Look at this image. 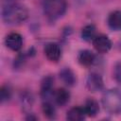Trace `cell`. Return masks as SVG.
I'll return each instance as SVG.
<instances>
[{"label":"cell","mask_w":121,"mask_h":121,"mask_svg":"<svg viewBox=\"0 0 121 121\" xmlns=\"http://www.w3.org/2000/svg\"><path fill=\"white\" fill-rule=\"evenodd\" d=\"M28 17L27 9L16 0H2V18L8 25H17Z\"/></svg>","instance_id":"cell-1"},{"label":"cell","mask_w":121,"mask_h":121,"mask_svg":"<svg viewBox=\"0 0 121 121\" xmlns=\"http://www.w3.org/2000/svg\"><path fill=\"white\" fill-rule=\"evenodd\" d=\"M66 9V0H43V13L51 21L60 18L65 13Z\"/></svg>","instance_id":"cell-2"},{"label":"cell","mask_w":121,"mask_h":121,"mask_svg":"<svg viewBox=\"0 0 121 121\" xmlns=\"http://www.w3.org/2000/svg\"><path fill=\"white\" fill-rule=\"evenodd\" d=\"M102 105L104 109L112 114L121 112V92L118 89H110L102 96Z\"/></svg>","instance_id":"cell-3"},{"label":"cell","mask_w":121,"mask_h":121,"mask_svg":"<svg viewBox=\"0 0 121 121\" xmlns=\"http://www.w3.org/2000/svg\"><path fill=\"white\" fill-rule=\"evenodd\" d=\"M104 83H103V79L102 77L99 74L96 73H91L86 79V88L88 91L92 92V93H95L98 92L100 90L103 89Z\"/></svg>","instance_id":"cell-4"},{"label":"cell","mask_w":121,"mask_h":121,"mask_svg":"<svg viewBox=\"0 0 121 121\" xmlns=\"http://www.w3.org/2000/svg\"><path fill=\"white\" fill-rule=\"evenodd\" d=\"M5 44L12 51H19L23 46V38L17 32H11L7 35L5 39Z\"/></svg>","instance_id":"cell-5"},{"label":"cell","mask_w":121,"mask_h":121,"mask_svg":"<svg viewBox=\"0 0 121 121\" xmlns=\"http://www.w3.org/2000/svg\"><path fill=\"white\" fill-rule=\"evenodd\" d=\"M93 44L95 50L99 53H107L112 48V42L105 35L95 36L93 40Z\"/></svg>","instance_id":"cell-6"},{"label":"cell","mask_w":121,"mask_h":121,"mask_svg":"<svg viewBox=\"0 0 121 121\" xmlns=\"http://www.w3.org/2000/svg\"><path fill=\"white\" fill-rule=\"evenodd\" d=\"M44 55L50 61L57 62L61 56V50L60 45L55 43H47L44 47Z\"/></svg>","instance_id":"cell-7"},{"label":"cell","mask_w":121,"mask_h":121,"mask_svg":"<svg viewBox=\"0 0 121 121\" xmlns=\"http://www.w3.org/2000/svg\"><path fill=\"white\" fill-rule=\"evenodd\" d=\"M54 83V78L51 76L45 77L41 83V96L43 98V100H47V98L52 94V88Z\"/></svg>","instance_id":"cell-8"},{"label":"cell","mask_w":121,"mask_h":121,"mask_svg":"<svg viewBox=\"0 0 121 121\" xmlns=\"http://www.w3.org/2000/svg\"><path fill=\"white\" fill-rule=\"evenodd\" d=\"M95 60V54L88 49L81 50L78 55V60L83 66H90L91 64L94 63Z\"/></svg>","instance_id":"cell-9"},{"label":"cell","mask_w":121,"mask_h":121,"mask_svg":"<svg viewBox=\"0 0 121 121\" xmlns=\"http://www.w3.org/2000/svg\"><path fill=\"white\" fill-rule=\"evenodd\" d=\"M60 78L62 80V82L67 86H74L76 83V77L73 71L68 68L64 67L60 71Z\"/></svg>","instance_id":"cell-10"},{"label":"cell","mask_w":121,"mask_h":121,"mask_svg":"<svg viewBox=\"0 0 121 121\" xmlns=\"http://www.w3.org/2000/svg\"><path fill=\"white\" fill-rule=\"evenodd\" d=\"M86 112L84 108L81 107H74L67 112L66 118L69 121H81L85 118Z\"/></svg>","instance_id":"cell-11"},{"label":"cell","mask_w":121,"mask_h":121,"mask_svg":"<svg viewBox=\"0 0 121 121\" xmlns=\"http://www.w3.org/2000/svg\"><path fill=\"white\" fill-rule=\"evenodd\" d=\"M108 25L113 30H121V11L114 10L108 17Z\"/></svg>","instance_id":"cell-12"},{"label":"cell","mask_w":121,"mask_h":121,"mask_svg":"<svg viewBox=\"0 0 121 121\" xmlns=\"http://www.w3.org/2000/svg\"><path fill=\"white\" fill-rule=\"evenodd\" d=\"M54 98H55L56 103L59 106H63V105H65L69 101V99H70V93L66 89H64V88H60V89H58L55 92Z\"/></svg>","instance_id":"cell-13"},{"label":"cell","mask_w":121,"mask_h":121,"mask_svg":"<svg viewBox=\"0 0 121 121\" xmlns=\"http://www.w3.org/2000/svg\"><path fill=\"white\" fill-rule=\"evenodd\" d=\"M84 111L86 112V115L94 117L97 114V112H99V106L96 100H95L94 98H89L86 100L85 106L83 107Z\"/></svg>","instance_id":"cell-14"},{"label":"cell","mask_w":121,"mask_h":121,"mask_svg":"<svg viewBox=\"0 0 121 121\" xmlns=\"http://www.w3.org/2000/svg\"><path fill=\"white\" fill-rule=\"evenodd\" d=\"M42 111L44 116L47 117L48 119H54L56 117V109L53 106V104L48 100L43 101L42 105Z\"/></svg>","instance_id":"cell-15"},{"label":"cell","mask_w":121,"mask_h":121,"mask_svg":"<svg viewBox=\"0 0 121 121\" xmlns=\"http://www.w3.org/2000/svg\"><path fill=\"white\" fill-rule=\"evenodd\" d=\"M81 37L84 41H93L95 37V26L94 25H87L81 30Z\"/></svg>","instance_id":"cell-16"},{"label":"cell","mask_w":121,"mask_h":121,"mask_svg":"<svg viewBox=\"0 0 121 121\" xmlns=\"http://www.w3.org/2000/svg\"><path fill=\"white\" fill-rule=\"evenodd\" d=\"M33 96L31 94H29L28 92H24L21 95V103H22V107L24 108L25 111H27L29 109H31L32 105H33Z\"/></svg>","instance_id":"cell-17"},{"label":"cell","mask_w":121,"mask_h":121,"mask_svg":"<svg viewBox=\"0 0 121 121\" xmlns=\"http://www.w3.org/2000/svg\"><path fill=\"white\" fill-rule=\"evenodd\" d=\"M11 96V91L8 86H2L0 88V101L1 103H4L8 100H9Z\"/></svg>","instance_id":"cell-18"},{"label":"cell","mask_w":121,"mask_h":121,"mask_svg":"<svg viewBox=\"0 0 121 121\" xmlns=\"http://www.w3.org/2000/svg\"><path fill=\"white\" fill-rule=\"evenodd\" d=\"M113 77L114 79L116 80L117 83L121 84V62H117L114 65V69H113Z\"/></svg>","instance_id":"cell-19"},{"label":"cell","mask_w":121,"mask_h":121,"mask_svg":"<svg viewBox=\"0 0 121 121\" xmlns=\"http://www.w3.org/2000/svg\"><path fill=\"white\" fill-rule=\"evenodd\" d=\"M26 54H19L17 56V58L14 60V67L15 68H20L23 66V64L26 61Z\"/></svg>","instance_id":"cell-20"},{"label":"cell","mask_w":121,"mask_h":121,"mask_svg":"<svg viewBox=\"0 0 121 121\" xmlns=\"http://www.w3.org/2000/svg\"><path fill=\"white\" fill-rule=\"evenodd\" d=\"M26 119V120H36L37 118H36L35 116H33V115H28Z\"/></svg>","instance_id":"cell-21"}]
</instances>
